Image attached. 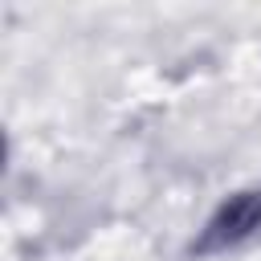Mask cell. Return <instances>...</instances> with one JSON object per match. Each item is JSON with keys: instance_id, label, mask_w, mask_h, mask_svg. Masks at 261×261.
I'll return each instance as SVG.
<instances>
[{"instance_id": "cell-1", "label": "cell", "mask_w": 261, "mask_h": 261, "mask_svg": "<svg viewBox=\"0 0 261 261\" xmlns=\"http://www.w3.org/2000/svg\"><path fill=\"white\" fill-rule=\"evenodd\" d=\"M257 228H261V192H237L204 224V232L196 241V253H224V249L249 241Z\"/></svg>"}]
</instances>
